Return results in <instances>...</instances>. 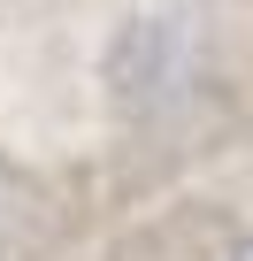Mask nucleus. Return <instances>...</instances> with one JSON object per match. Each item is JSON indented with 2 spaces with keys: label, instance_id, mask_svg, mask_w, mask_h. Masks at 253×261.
Listing matches in <instances>:
<instances>
[{
  "label": "nucleus",
  "instance_id": "f257e3e1",
  "mask_svg": "<svg viewBox=\"0 0 253 261\" xmlns=\"http://www.w3.org/2000/svg\"><path fill=\"white\" fill-rule=\"evenodd\" d=\"M230 261H253V238H245V246H238V253H230Z\"/></svg>",
  "mask_w": 253,
  "mask_h": 261
}]
</instances>
